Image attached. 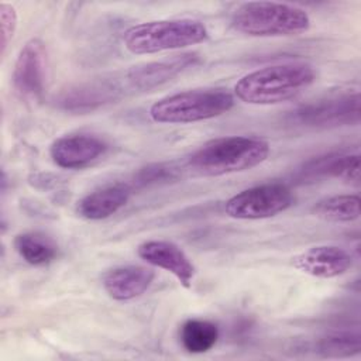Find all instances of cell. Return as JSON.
I'll return each instance as SVG.
<instances>
[{
	"label": "cell",
	"mask_w": 361,
	"mask_h": 361,
	"mask_svg": "<svg viewBox=\"0 0 361 361\" xmlns=\"http://www.w3.org/2000/svg\"><path fill=\"white\" fill-rule=\"evenodd\" d=\"M361 348L358 333L338 331L323 337L319 341V351L326 357H350Z\"/></svg>",
	"instance_id": "20"
},
{
	"label": "cell",
	"mask_w": 361,
	"mask_h": 361,
	"mask_svg": "<svg viewBox=\"0 0 361 361\" xmlns=\"http://www.w3.org/2000/svg\"><path fill=\"white\" fill-rule=\"evenodd\" d=\"M176 169L165 164H151L140 168L133 176V185L137 188H145L158 183H166L176 179Z\"/></svg>",
	"instance_id": "21"
},
{
	"label": "cell",
	"mask_w": 361,
	"mask_h": 361,
	"mask_svg": "<svg viewBox=\"0 0 361 361\" xmlns=\"http://www.w3.org/2000/svg\"><path fill=\"white\" fill-rule=\"evenodd\" d=\"M314 216L334 221L350 223L360 217V196L358 195H336L319 200L313 206Z\"/></svg>",
	"instance_id": "19"
},
{
	"label": "cell",
	"mask_w": 361,
	"mask_h": 361,
	"mask_svg": "<svg viewBox=\"0 0 361 361\" xmlns=\"http://www.w3.org/2000/svg\"><path fill=\"white\" fill-rule=\"evenodd\" d=\"M293 200V193L286 185L272 182L238 192L226 202L224 209L233 219L258 220L288 210Z\"/></svg>",
	"instance_id": "6"
},
{
	"label": "cell",
	"mask_w": 361,
	"mask_h": 361,
	"mask_svg": "<svg viewBox=\"0 0 361 361\" xmlns=\"http://www.w3.org/2000/svg\"><path fill=\"white\" fill-rule=\"evenodd\" d=\"M207 37L209 31L202 21L172 18L147 21L130 27L123 35V44L131 54L147 55L197 45L204 42Z\"/></svg>",
	"instance_id": "3"
},
{
	"label": "cell",
	"mask_w": 361,
	"mask_h": 361,
	"mask_svg": "<svg viewBox=\"0 0 361 361\" xmlns=\"http://www.w3.org/2000/svg\"><path fill=\"white\" fill-rule=\"evenodd\" d=\"M0 25H1V54L6 52L17 27V11L8 3H0Z\"/></svg>",
	"instance_id": "22"
},
{
	"label": "cell",
	"mask_w": 361,
	"mask_h": 361,
	"mask_svg": "<svg viewBox=\"0 0 361 361\" xmlns=\"http://www.w3.org/2000/svg\"><path fill=\"white\" fill-rule=\"evenodd\" d=\"M154 278L155 272L151 268L128 264L109 269L103 275L102 283L111 299L127 302L145 293Z\"/></svg>",
	"instance_id": "13"
},
{
	"label": "cell",
	"mask_w": 361,
	"mask_h": 361,
	"mask_svg": "<svg viewBox=\"0 0 361 361\" xmlns=\"http://www.w3.org/2000/svg\"><path fill=\"white\" fill-rule=\"evenodd\" d=\"M233 106L234 97L224 89H193L158 99L149 117L161 124H186L219 117Z\"/></svg>",
	"instance_id": "5"
},
{
	"label": "cell",
	"mask_w": 361,
	"mask_h": 361,
	"mask_svg": "<svg viewBox=\"0 0 361 361\" xmlns=\"http://www.w3.org/2000/svg\"><path fill=\"white\" fill-rule=\"evenodd\" d=\"M131 188L124 183L103 186L78 202L79 216L87 220H103L118 212L128 200Z\"/></svg>",
	"instance_id": "15"
},
{
	"label": "cell",
	"mask_w": 361,
	"mask_h": 361,
	"mask_svg": "<svg viewBox=\"0 0 361 361\" xmlns=\"http://www.w3.org/2000/svg\"><path fill=\"white\" fill-rule=\"evenodd\" d=\"M14 247L25 262L35 267L49 264L58 255V245L55 241L38 231L18 234L14 240Z\"/></svg>",
	"instance_id": "17"
},
{
	"label": "cell",
	"mask_w": 361,
	"mask_h": 361,
	"mask_svg": "<svg viewBox=\"0 0 361 361\" xmlns=\"http://www.w3.org/2000/svg\"><path fill=\"white\" fill-rule=\"evenodd\" d=\"M107 145L103 140L92 134H69L56 138L49 155L54 164L63 169H82L100 158Z\"/></svg>",
	"instance_id": "11"
},
{
	"label": "cell",
	"mask_w": 361,
	"mask_h": 361,
	"mask_svg": "<svg viewBox=\"0 0 361 361\" xmlns=\"http://www.w3.org/2000/svg\"><path fill=\"white\" fill-rule=\"evenodd\" d=\"M231 27L251 37H292L309 30L310 17L292 4L248 1L234 10Z\"/></svg>",
	"instance_id": "4"
},
{
	"label": "cell",
	"mask_w": 361,
	"mask_h": 361,
	"mask_svg": "<svg viewBox=\"0 0 361 361\" xmlns=\"http://www.w3.org/2000/svg\"><path fill=\"white\" fill-rule=\"evenodd\" d=\"M314 79V69L309 63H276L244 75L235 83L234 93L248 104H276L296 97Z\"/></svg>",
	"instance_id": "1"
},
{
	"label": "cell",
	"mask_w": 361,
	"mask_h": 361,
	"mask_svg": "<svg viewBox=\"0 0 361 361\" xmlns=\"http://www.w3.org/2000/svg\"><path fill=\"white\" fill-rule=\"evenodd\" d=\"M195 62V54L176 55L171 59L134 66L127 72V78L130 83L137 89H152L159 86L161 83L171 80L173 76H176Z\"/></svg>",
	"instance_id": "14"
},
{
	"label": "cell",
	"mask_w": 361,
	"mask_h": 361,
	"mask_svg": "<svg viewBox=\"0 0 361 361\" xmlns=\"http://www.w3.org/2000/svg\"><path fill=\"white\" fill-rule=\"evenodd\" d=\"M47 82V48L32 38L20 49L13 71V86L24 99H37L42 94Z\"/></svg>",
	"instance_id": "8"
},
{
	"label": "cell",
	"mask_w": 361,
	"mask_h": 361,
	"mask_svg": "<svg viewBox=\"0 0 361 361\" xmlns=\"http://www.w3.org/2000/svg\"><path fill=\"white\" fill-rule=\"evenodd\" d=\"M137 254L147 264L171 272L183 288L192 286L195 265L176 244L166 240H148L138 245Z\"/></svg>",
	"instance_id": "10"
},
{
	"label": "cell",
	"mask_w": 361,
	"mask_h": 361,
	"mask_svg": "<svg viewBox=\"0 0 361 361\" xmlns=\"http://www.w3.org/2000/svg\"><path fill=\"white\" fill-rule=\"evenodd\" d=\"M120 96V86L111 79H92L62 90L55 99L63 111L83 114L111 103Z\"/></svg>",
	"instance_id": "9"
},
{
	"label": "cell",
	"mask_w": 361,
	"mask_h": 361,
	"mask_svg": "<svg viewBox=\"0 0 361 361\" xmlns=\"http://www.w3.org/2000/svg\"><path fill=\"white\" fill-rule=\"evenodd\" d=\"M300 173L306 178H338L348 183H360L358 154H329L310 159L303 165Z\"/></svg>",
	"instance_id": "16"
},
{
	"label": "cell",
	"mask_w": 361,
	"mask_h": 361,
	"mask_svg": "<svg viewBox=\"0 0 361 361\" xmlns=\"http://www.w3.org/2000/svg\"><path fill=\"white\" fill-rule=\"evenodd\" d=\"M293 120L305 127L357 124L360 121V94L354 92L302 106L293 113Z\"/></svg>",
	"instance_id": "7"
},
{
	"label": "cell",
	"mask_w": 361,
	"mask_h": 361,
	"mask_svg": "<svg viewBox=\"0 0 361 361\" xmlns=\"http://www.w3.org/2000/svg\"><path fill=\"white\" fill-rule=\"evenodd\" d=\"M292 264L310 276L330 279L345 274L353 265V257L337 245H317L293 257Z\"/></svg>",
	"instance_id": "12"
},
{
	"label": "cell",
	"mask_w": 361,
	"mask_h": 361,
	"mask_svg": "<svg viewBox=\"0 0 361 361\" xmlns=\"http://www.w3.org/2000/svg\"><path fill=\"white\" fill-rule=\"evenodd\" d=\"M179 337L182 347L192 354H202L212 350L219 340V327L209 320L189 319L180 330Z\"/></svg>",
	"instance_id": "18"
},
{
	"label": "cell",
	"mask_w": 361,
	"mask_h": 361,
	"mask_svg": "<svg viewBox=\"0 0 361 361\" xmlns=\"http://www.w3.org/2000/svg\"><path fill=\"white\" fill-rule=\"evenodd\" d=\"M269 144L257 137L230 135L212 140L188 158V168L200 176L248 171L267 159Z\"/></svg>",
	"instance_id": "2"
}]
</instances>
